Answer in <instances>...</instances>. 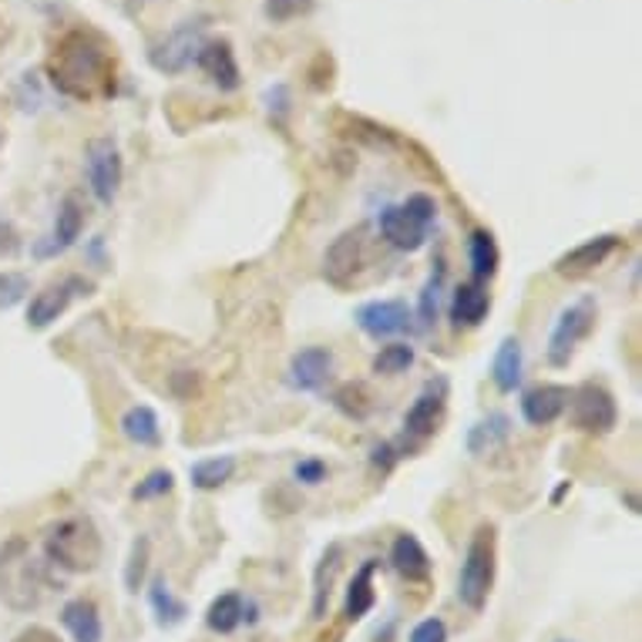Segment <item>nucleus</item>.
<instances>
[{
    "label": "nucleus",
    "mask_w": 642,
    "mask_h": 642,
    "mask_svg": "<svg viewBox=\"0 0 642 642\" xmlns=\"http://www.w3.org/2000/svg\"><path fill=\"white\" fill-rule=\"evenodd\" d=\"M343 569V549L340 546H330L313 572V619L320 622L326 616V603L333 596V585H336V575Z\"/></svg>",
    "instance_id": "29"
},
{
    "label": "nucleus",
    "mask_w": 642,
    "mask_h": 642,
    "mask_svg": "<svg viewBox=\"0 0 642 642\" xmlns=\"http://www.w3.org/2000/svg\"><path fill=\"white\" fill-rule=\"evenodd\" d=\"M27 293H31V279L24 273H11V270L0 273V310L18 307Z\"/></svg>",
    "instance_id": "36"
},
{
    "label": "nucleus",
    "mask_w": 642,
    "mask_h": 642,
    "mask_svg": "<svg viewBox=\"0 0 642 642\" xmlns=\"http://www.w3.org/2000/svg\"><path fill=\"white\" fill-rule=\"evenodd\" d=\"M444 411H448V380L434 377L421 393L417 401L411 404V411L404 414V437L411 440H427L437 434Z\"/></svg>",
    "instance_id": "9"
},
{
    "label": "nucleus",
    "mask_w": 642,
    "mask_h": 642,
    "mask_svg": "<svg viewBox=\"0 0 642 642\" xmlns=\"http://www.w3.org/2000/svg\"><path fill=\"white\" fill-rule=\"evenodd\" d=\"M377 559H367L357 572H354V578H351V585H347V599H343V616H347L351 622H360L364 616H370V609H374V603H377V592H374V572H377Z\"/></svg>",
    "instance_id": "24"
},
{
    "label": "nucleus",
    "mask_w": 642,
    "mask_h": 642,
    "mask_svg": "<svg viewBox=\"0 0 642 642\" xmlns=\"http://www.w3.org/2000/svg\"><path fill=\"white\" fill-rule=\"evenodd\" d=\"M61 626L74 642H105V622L102 612L91 599H71L61 609Z\"/></svg>",
    "instance_id": "20"
},
{
    "label": "nucleus",
    "mask_w": 642,
    "mask_h": 642,
    "mask_svg": "<svg viewBox=\"0 0 642 642\" xmlns=\"http://www.w3.org/2000/svg\"><path fill=\"white\" fill-rule=\"evenodd\" d=\"M364 263V229H347V232H340L330 245H326V253H323V276L326 283L333 286H351L357 270Z\"/></svg>",
    "instance_id": "11"
},
{
    "label": "nucleus",
    "mask_w": 642,
    "mask_h": 642,
    "mask_svg": "<svg viewBox=\"0 0 642 642\" xmlns=\"http://www.w3.org/2000/svg\"><path fill=\"white\" fill-rule=\"evenodd\" d=\"M122 434L138 444V448H159L162 444V424H159V414L148 408V404H135L122 414L118 421Z\"/></svg>",
    "instance_id": "25"
},
{
    "label": "nucleus",
    "mask_w": 642,
    "mask_h": 642,
    "mask_svg": "<svg viewBox=\"0 0 642 642\" xmlns=\"http://www.w3.org/2000/svg\"><path fill=\"white\" fill-rule=\"evenodd\" d=\"M569 408H572V424L582 431V434H612L616 424H619V404L612 393L596 383V380H585L572 390L569 398Z\"/></svg>",
    "instance_id": "7"
},
{
    "label": "nucleus",
    "mask_w": 642,
    "mask_h": 642,
    "mask_svg": "<svg viewBox=\"0 0 642 642\" xmlns=\"http://www.w3.org/2000/svg\"><path fill=\"white\" fill-rule=\"evenodd\" d=\"M14 642H65V639L47 626H27L14 635Z\"/></svg>",
    "instance_id": "40"
},
{
    "label": "nucleus",
    "mask_w": 642,
    "mask_h": 642,
    "mask_svg": "<svg viewBox=\"0 0 642 642\" xmlns=\"http://www.w3.org/2000/svg\"><path fill=\"white\" fill-rule=\"evenodd\" d=\"M239 461L236 455H216V458H203V461H195L188 468V481L192 488H199V491H219L232 474H236Z\"/></svg>",
    "instance_id": "30"
},
{
    "label": "nucleus",
    "mask_w": 642,
    "mask_h": 642,
    "mask_svg": "<svg viewBox=\"0 0 642 642\" xmlns=\"http://www.w3.org/2000/svg\"><path fill=\"white\" fill-rule=\"evenodd\" d=\"M253 603L242 596V592H222V596H216L206 609V626L219 635H229L236 632L242 622H253Z\"/></svg>",
    "instance_id": "19"
},
{
    "label": "nucleus",
    "mask_w": 642,
    "mask_h": 642,
    "mask_svg": "<svg viewBox=\"0 0 642 642\" xmlns=\"http://www.w3.org/2000/svg\"><path fill=\"white\" fill-rule=\"evenodd\" d=\"M199 68L213 78V84H219V91H236L242 84V74H239V61L232 55V44L229 41H209L199 47Z\"/></svg>",
    "instance_id": "18"
},
{
    "label": "nucleus",
    "mask_w": 642,
    "mask_h": 642,
    "mask_svg": "<svg viewBox=\"0 0 642 642\" xmlns=\"http://www.w3.org/2000/svg\"><path fill=\"white\" fill-rule=\"evenodd\" d=\"M199 47H203V24L199 21H188V24H182L159 51L152 55V61H156V68H162V71H182L188 61H195L199 58Z\"/></svg>",
    "instance_id": "17"
},
{
    "label": "nucleus",
    "mask_w": 642,
    "mask_h": 642,
    "mask_svg": "<svg viewBox=\"0 0 642 642\" xmlns=\"http://www.w3.org/2000/svg\"><path fill=\"white\" fill-rule=\"evenodd\" d=\"M84 232V206L78 203V195H65L58 216H55V232H51V245L41 250L37 256H51V253H65L81 239Z\"/></svg>",
    "instance_id": "23"
},
{
    "label": "nucleus",
    "mask_w": 642,
    "mask_h": 642,
    "mask_svg": "<svg viewBox=\"0 0 642 642\" xmlns=\"http://www.w3.org/2000/svg\"><path fill=\"white\" fill-rule=\"evenodd\" d=\"M333 351L330 347H303L296 351L293 360H289V370H286V380L293 390H303V393H317L330 383L333 377Z\"/></svg>",
    "instance_id": "14"
},
{
    "label": "nucleus",
    "mask_w": 642,
    "mask_h": 642,
    "mask_svg": "<svg viewBox=\"0 0 642 642\" xmlns=\"http://www.w3.org/2000/svg\"><path fill=\"white\" fill-rule=\"evenodd\" d=\"M293 478L300 481V484L317 488V484H323L330 478V468L320 458H300V461H296V468H293Z\"/></svg>",
    "instance_id": "38"
},
{
    "label": "nucleus",
    "mask_w": 642,
    "mask_h": 642,
    "mask_svg": "<svg viewBox=\"0 0 642 642\" xmlns=\"http://www.w3.org/2000/svg\"><path fill=\"white\" fill-rule=\"evenodd\" d=\"M495 572H498V531L495 525L481 521L468 538L461 572H458V599L465 609L481 612L488 606L491 588H495Z\"/></svg>",
    "instance_id": "4"
},
{
    "label": "nucleus",
    "mask_w": 642,
    "mask_h": 642,
    "mask_svg": "<svg viewBox=\"0 0 642 642\" xmlns=\"http://www.w3.org/2000/svg\"><path fill=\"white\" fill-rule=\"evenodd\" d=\"M51 74L55 84L74 98H91L98 91H108V74H112V61L105 55V47L98 44L91 34L74 31L68 34L51 61Z\"/></svg>",
    "instance_id": "1"
},
{
    "label": "nucleus",
    "mask_w": 642,
    "mask_h": 642,
    "mask_svg": "<svg viewBox=\"0 0 642 642\" xmlns=\"http://www.w3.org/2000/svg\"><path fill=\"white\" fill-rule=\"evenodd\" d=\"M148 606H152L156 622H159L162 629H175V626H182L185 616H188V606L175 596L165 575H156L152 585H148Z\"/></svg>",
    "instance_id": "28"
},
{
    "label": "nucleus",
    "mask_w": 642,
    "mask_h": 642,
    "mask_svg": "<svg viewBox=\"0 0 642 642\" xmlns=\"http://www.w3.org/2000/svg\"><path fill=\"white\" fill-rule=\"evenodd\" d=\"M354 323L374 340H390L414 330V313L404 300H370L357 307Z\"/></svg>",
    "instance_id": "10"
},
{
    "label": "nucleus",
    "mask_w": 642,
    "mask_h": 642,
    "mask_svg": "<svg viewBox=\"0 0 642 642\" xmlns=\"http://www.w3.org/2000/svg\"><path fill=\"white\" fill-rule=\"evenodd\" d=\"M525 377V351L518 336H505L495 351V360H491V380L502 393H515L521 387Z\"/></svg>",
    "instance_id": "21"
},
{
    "label": "nucleus",
    "mask_w": 642,
    "mask_h": 642,
    "mask_svg": "<svg viewBox=\"0 0 642 642\" xmlns=\"http://www.w3.org/2000/svg\"><path fill=\"white\" fill-rule=\"evenodd\" d=\"M414 347L411 343H387V347L377 351V357L370 360V370L380 374V377H398L404 370L414 367Z\"/></svg>",
    "instance_id": "32"
},
{
    "label": "nucleus",
    "mask_w": 642,
    "mask_h": 642,
    "mask_svg": "<svg viewBox=\"0 0 642 642\" xmlns=\"http://www.w3.org/2000/svg\"><path fill=\"white\" fill-rule=\"evenodd\" d=\"M390 565H393V572H398L404 582H414V585H424V582L431 578V569H434L427 549L421 546V538L411 535V531H404V535L393 538V546H390Z\"/></svg>",
    "instance_id": "16"
},
{
    "label": "nucleus",
    "mask_w": 642,
    "mask_h": 642,
    "mask_svg": "<svg viewBox=\"0 0 642 642\" xmlns=\"http://www.w3.org/2000/svg\"><path fill=\"white\" fill-rule=\"evenodd\" d=\"M596 317H599V307L592 296H582V300L569 303L559 317H555V326L549 333V364L552 367H569V360L575 357L578 343L596 330Z\"/></svg>",
    "instance_id": "5"
},
{
    "label": "nucleus",
    "mask_w": 642,
    "mask_h": 642,
    "mask_svg": "<svg viewBox=\"0 0 642 642\" xmlns=\"http://www.w3.org/2000/svg\"><path fill=\"white\" fill-rule=\"evenodd\" d=\"M572 390L565 383H535L521 393V417L531 427H549L569 411Z\"/></svg>",
    "instance_id": "15"
},
{
    "label": "nucleus",
    "mask_w": 642,
    "mask_h": 642,
    "mask_svg": "<svg viewBox=\"0 0 642 642\" xmlns=\"http://www.w3.org/2000/svg\"><path fill=\"white\" fill-rule=\"evenodd\" d=\"M398 458H401V455H398V448H393V444H387V440H383V444H377V448H374V458H370V461H374V465L387 474L393 465H398Z\"/></svg>",
    "instance_id": "41"
},
{
    "label": "nucleus",
    "mask_w": 642,
    "mask_h": 642,
    "mask_svg": "<svg viewBox=\"0 0 642 642\" xmlns=\"http://www.w3.org/2000/svg\"><path fill=\"white\" fill-rule=\"evenodd\" d=\"M313 11V0H266L263 4V14L276 24H286V21H296Z\"/></svg>",
    "instance_id": "37"
},
{
    "label": "nucleus",
    "mask_w": 642,
    "mask_h": 642,
    "mask_svg": "<svg viewBox=\"0 0 642 642\" xmlns=\"http://www.w3.org/2000/svg\"><path fill=\"white\" fill-rule=\"evenodd\" d=\"M333 408L351 421H367L374 414V398H370V390L364 383L351 380V383H343V387L333 390Z\"/></svg>",
    "instance_id": "31"
},
{
    "label": "nucleus",
    "mask_w": 642,
    "mask_h": 642,
    "mask_svg": "<svg viewBox=\"0 0 642 642\" xmlns=\"http://www.w3.org/2000/svg\"><path fill=\"white\" fill-rule=\"evenodd\" d=\"M94 286L84 276H65L61 283H47L41 293L31 296L27 303V326L31 330H47L51 323H58L68 307L78 300V296H88Z\"/></svg>",
    "instance_id": "8"
},
{
    "label": "nucleus",
    "mask_w": 642,
    "mask_h": 642,
    "mask_svg": "<svg viewBox=\"0 0 642 642\" xmlns=\"http://www.w3.org/2000/svg\"><path fill=\"white\" fill-rule=\"evenodd\" d=\"M47 588H51V582H47L44 562L31 555V546L24 538H11L0 549V599L14 612H31L41 606Z\"/></svg>",
    "instance_id": "3"
},
{
    "label": "nucleus",
    "mask_w": 642,
    "mask_h": 642,
    "mask_svg": "<svg viewBox=\"0 0 642 642\" xmlns=\"http://www.w3.org/2000/svg\"><path fill=\"white\" fill-rule=\"evenodd\" d=\"M148 555H152V541L148 535H138L131 541V552H128V565H125V588L128 592H138L145 575H148Z\"/></svg>",
    "instance_id": "34"
},
{
    "label": "nucleus",
    "mask_w": 642,
    "mask_h": 642,
    "mask_svg": "<svg viewBox=\"0 0 642 642\" xmlns=\"http://www.w3.org/2000/svg\"><path fill=\"white\" fill-rule=\"evenodd\" d=\"M377 229L393 245V250H401V253L424 250V245H427V232H431V226L424 219H417L404 203L401 206H383L380 216H377Z\"/></svg>",
    "instance_id": "13"
},
{
    "label": "nucleus",
    "mask_w": 642,
    "mask_h": 642,
    "mask_svg": "<svg viewBox=\"0 0 642 642\" xmlns=\"http://www.w3.org/2000/svg\"><path fill=\"white\" fill-rule=\"evenodd\" d=\"M444 279H448V266L437 263L434 273L427 276L424 289H421V303H417V317H421V326H431L437 320V310H440V293H444Z\"/></svg>",
    "instance_id": "33"
},
{
    "label": "nucleus",
    "mask_w": 642,
    "mask_h": 642,
    "mask_svg": "<svg viewBox=\"0 0 642 642\" xmlns=\"http://www.w3.org/2000/svg\"><path fill=\"white\" fill-rule=\"evenodd\" d=\"M84 179L91 195L102 206H112L122 192L125 179V162H122V148L115 138H91L84 148Z\"/></svg>",
    "instance_id": "6"
},
{
    "label": "nucleus",
    "mask_w": 642,
    "mask_h": 642,
    "mask_svg": "<svg viewBox=\"0 0 642 642\" xmlns=\"http://www.w3.org/2000/svg\"><path fill=\"white\" fill-rule=\"evenodd\" d=\"M105 555L102 531L91 518H61L44 531V559L61 572H94Z\"/></svg>",
    "instance_id": "2"
},
{
    "label": "nucleus",
    "mask_w": 642,
    "mask_h": 642,
    "mask_svg": "<svg viewBox=\"0 0 642 642\" xmlns=\"http://www.w3.org/2000/svg\"><path fill=\"white\" fill-rule=\"evenodd\" d=\"M622 245V239L616 232H603V236H592L578 245H572L569 253H562L555 260V273L565 276V279H582L588 273H596L616 250Z\"/></svg>",
    "instance_id": "12"
},
{
    "label": "nucleus",
    "mask_w": 642,
    "mask_h": 642,
    "mask_svg": "<svg viewBox=\"0 0 642 642\" xmlns=\"http://www.w3.org/2000/svg\"><path fill=\"white\" fill-rule=\"evenodd\" d=\"M468 263H471V276L474 283H488L491 276L498 273L502 266V250L495 236H491L488 229H474L468 236Z\"/></svg>",
    "instance_id": "26"
},
{
    "label": "nucleus",
    "mask_w": 642,
    "mask_h": 642,
    "mask_svg": "<svg viewBox=\"0 0 642 642\" xmlns=\"http://www.w3.org/2000/svg\"><path fill=\"white\" fill-rule=\"evenodd\" d=\"M408 642H448V626H444V619H437V616H427L411 629Z\"/></svg>",
    "instance_id": "39"
},
{
    "label": "nucleus",
    "mask_w": 642,
    "mask_h": 642,
    "mask_svg": "<svg viewBox=\"0 0 642 642\" xmlns=\"http://www.w3.org/2000/svg\"><path fill=\"white\" fill-rule=\"evenodd\" d=\"M172 488H175V474H172L169 468H156V471H148V474L131 488V498H135V502H152V498L169 495Z\"/></svg>",
    "instance_id": "35"
},
{
    "label": "nucleus",
    "mask_w": 642,
    "mask_h": 642,
    "mask_svg": "<svg viewBox=\"0 0 642 642\" xmlns=\"http://www.w3.org/2000/svg\"><path fill=\"white\" fill-rule=\"evenodd\" d=\"M512 437V421H508V414H488V417H481L471 431H468V451L474 455V458H481V455H491V451H498L502 444Z\"/></svg>",
    "instance_id": "27"
},
{
    "label": "nucleus",
    "mask_w": 642,
    "mask_h": 642,
    "mask_svg": "<svg viewBox=\"0 0 642 642\" xmlns=\"http://www.w3.org/2000/svg\"><path fill=\"white\" fill-rule=\"evenodd\" d=\"M491 310V296L481 283H461L455 293H451V323L458 330H471V326H481V320L488 317Z\"/></svg>",
    "instance_id": "22"
}]
</instances>
